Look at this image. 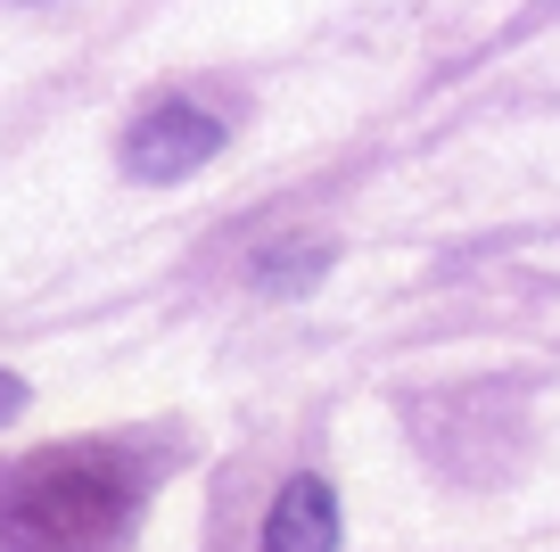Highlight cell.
Instances as JSON below:
<instances>
[{"label":"cell","mask_w":560,"mask_h":552,"mask_svg":"<svg viewBox=\"0 0 560 552\" xmlns=\"http://www.w3.org/2000/svg\"><path fill=\"white\" fill-rule=\"evenodd\" d=\"M124 528V479L107 453H42L0 495L9 552H100Z\"/></svg>","instance_id":"cell-1"},{"label":"cell","mask_w":560,"mask_h":552,"mask_svg":"<svg viewBox=\"0 0 560 552\" xmlns=\"http://www.w3.org/2000/svg\"><path fill=\"white\" fill-rule=\"evenodd\" d=\"M214 149H223V124H214L207 107H190V100H149L124 124V165H132L140 182H182V173H198Z\"/></svg>","instance_id":"cell-2"},{"label":"cell","mask_w":560,"mask_h":552,"mask_svg":"<svg viewBox=\"0 0 560 552\" xmlns=\"http://www.w3.org/2000/svg\"><path fill=\"white\" fill-rule=\"evenodd\" d=\"M264 552H338V495L322 479H289L264 511Z\"/></svg>","instance_id":"cell-3"},{"label":"cell","mask_w":560,"mask_h":552,"mask_svg":"<svg viewBox=\"0 0 560 552\" xmlns=\"http://www.w3.org/2000/svg\"><path fill=\"white\" fill-rule=\"evenodd\" d=\"M314 264H330V256H322V240H305V248H298V256H272V264H264V273H256V280H264V289H298V280H305V273H314Z\"/></svg>","instance_id":"cell-4"},{"label":"cell","mask_w":560,"mask_h":552,"mask_svg":"<svg viewBox=\"0 0 560 552\" xmlns=\"http://www.w3.org/2000/svg\"><path fill=\"white\" fill-rule=\"evenodd\" d=\"M18 413H25V388L9 380V371H0V421H18Z\"/></svg>","instance_id":"cell-5"}]
</instances>
